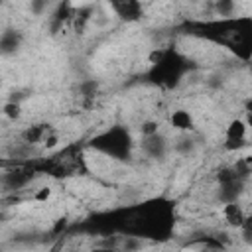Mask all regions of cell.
Instances as JSON below:
<instances>
[{
  "label": "cell",
  "mask_w": 252,
  "mask_h": 252,
  "mask_svg": "<svg viewBox=\"0 0 252 252\" xmlns=\"http://www.w3.org/2000/svg\"><path fill=\"white\" fill-rule=\"evenodd\" d=\"M51 197V189L45 185V187H39V189H35L33 193H32V199L33 201H37V203H43V201H47Z\"/></svg>",
  "instance_id": "cell-15"
},
{
  "label": "cell",
  "mask_w": 252,
  "mask_h": 252,
  "mask_svg": "<svg viewBox=\"0 0 252 252\" xmlns=\"http://www.w3.org/2000/svg\"><path fill=\"white\" fill-rule=\"evenodd\" d=\"M220 215H222V220H224L230 228H240L242 222H244V219H246V211L242 209V205H240L238 201L222 203Z\"/></svg>",
  "instance_id": "cell-5"
},
{
  "label": "cell",
  "mask_w": 252,
  "mask_h": 252,
  "mask_svg": "<svg viewBox=\"0 0 252 252\" xmlns=\"http://www.w3.org/2000/svg\"><path fill=\"white\" fill-rule=\"evenodd\" d=\"M144 244H142V238L140 236H122L120 238V248L124 250H140Z\"/></svg>",
  "instance_id": "cell-12"
},
{
  "label": "cell",
  "mask_w": 252,
  "mask_h": 252,
  "mask_svg": "<svg viewBox=\"0 0 252 252\" xmlns=\"http://www.w3.org/2000/svg\"><path fill=\"white\" fill-rule=\"evenodd\" d=\"M4 116L8 118V120H18L20 116H22V104L20 102H16V100H8V102H4Z\"/></svg>",
  "instance_id": "cell-11"
},
{
  "label": "cell",
  "mask_w": 252,
  "mask_h": 252,
  "mask_svg": "<svg viewBox=\"0 0 252 252\" xmlns=\"http://www.w3.org/2000/svg\"><path fill=\"white\" fill-rule=\"evenodd\" d=\"M171 148L175 150L177 156L189 158V156H193L195 150H197V140H195V136L189 134V132H179L177 138L171 142Z\"/></svg>",
  "instance_id": "cell-8"
},
{
  "label": "cell",
  "mask_w": 252,
  "mask_h": 252,
  "mask_svg": "<svg viewBox=\"0 0 252 252\" xmlns=\"http://www.w3.org/2000/svg\"><path fill=\"white\" fill-rule=\"evenodd\" d=\"M114 16L124 22H138L144 14L142 0H108Z\"/></svg>",
  "instance_id": "cell-1"
},
{
  "label": "cell",
  "mask_w": 252,
  "mask_h": 252,
  "mask_svg": "<svg viewBox=\"0 0 252 252\" xmlns=\"http://www.w3.org/2000/svg\"><path fill=\"white\" fill-rule=\"evenodd\" d=\"M32 177H33L32 171L22 169V167H16V169L6 171V173L2 175V183H4V189L20 191V189H26V187L32 183Z\"/></svg>",
  "instance_id": "cell-4"
},
{
  "label": "cell",
  "mask_w": 252,
  "mask_h": 252,
  "mask_svg": "<svg viewBox=\"0 0 252 252\" xmlns=\"http://www.w3.org/2000/svg\"><path fill=\"white\" fill-rule=\"evenodd\" d=\"M96 89H98V85H96L94 81H85V83H81V94H83L85 98L94 96V94H96Z\"/></svg>",
  "instance_id": "cell-14"
},
{
  "label": "cell",
  "mask_w": 252,
  "mask_h": 252,
  "mask_svg": "<svg viewBox=\"0 0 252 252\" xmlns=\"http://www.w3.org/2000/svg\"><path fill=\"white\" fill-rule=\"evenodd\" d=\"M22 41H24L22 32H18L14 28H6L2 32V37H0V51H2V55L4 57L16 55V51L22 47Z\"/></svg>",
  "instance_id": "cell-6"
},
{
  "label": "cell",
  "mask_w": 252,
  "mask_h": 252,
  "mask_svg": "<svg viewBox=\"0 0 252 252\" xmlns=\"http://www.w3.org/2000/svg\"><path fill=\"white\" fill-rule=\"evenodd\" d=\"M169 126L177 132H191L193 126H195L193 114L187 108H175L169 114Z\"/></svg>",
  "instance_id": "cell-7"
},
{
  "label": "cell",
  "mask_w": 252,
  "mask_h": 252,
  "mask_svg": "<svg viewBox=\"0 0 252 252\" xmlns=\"http://www.w3.org/2000/svg\"><path fill=\"white\" fill-rule=\"evenodd\" d=\"M244 122L248 126V130H252V110H246L244 112Z\"/></svg>",
  "instance_id": "cell-17"
},
{
  "label": "cell",
  "mask_w": 252,
  "mask_h": 252,
  "mask_svg": "<svg viewBox=\"0 0 252 252\" xmlns=\"http://www.w3.org/2000/svg\"><path fill=\"white\" fill-rule=\"evenodd\" d=\"M213 10L220 20H230L236 10V0H215Z\"/></svg>",
  "instance_id": "cell-10"
},
{
  "label": "cell",
  "mask_w": 252,
  "mask_h": 252,
  "mask_svg": "<svg viewBox=\"0 0 252 252\" xmlns=\"http://www.w3.org/2000/svg\"><path fill=\"white\" fill-rule=\"evenodd\" d=\"M47 132H49V128H47V126H43V124L28 126V128L22 132V142L35 146V144L43 142V138H45V134H47Z\"/></svg>",
  "instance_id": "cell-9"
},
{
  "label": "cell",
  "mask_w": 252,
  "mask_h": 252,
  "mask_svg": "<svg viewBox=\"0 0 252 252\" xmlns=\"http://www.w3.org/2000/svg\"><path fill=\"white\" fill-rule=\"evenodd\" d=\"M169 148H171V144L161 132L152 134V136H144L142 150H144L146 158H150V159H163L167 156Z\"/></svg>",
  "instance_id": "cell-2"
},
{
  "label": "cell",
  "mask_w": 252,
  "mask_h": 252,
  "mask_svg": "<svg viewBox=\"0 0 252 252\" xmlns=\"http://www.w3.org/2000/svg\"><path fill=\"white\" fill-rule=\"evenodd\" d=\"M246 136H248V126H246L244 118H232L226 126V132H224V140H226L224 146L228 150H238L244 146Z\"/></svg>",
  "instance_id": "cell-3"
},
{
  "label": "cell",
  "mask_w": 252,
  "mask_h": 252,
  "mask_svg": "<svg viewBox=\"0 0 252 252\" xmlns=\"http://www.w3.org/2000/svg\"><path fill=\"white\" fill-rule=\"evenodd\" d=\"M140 132H142V138H144V136L158 134V132H159V124H158L156 120H146V122L140 126Z\"/></svg>",
  "instance_id": "cell-13"
},
{
  "label": "cell",
  "mask_w": 252,
  "mask_h": 252,
  "mask_svg": "<svg viewBox=\"0 0 252 252\" xmlns=\"http://www.w3.org/2000/svg\"><path fill=\"white\" fill-rule=\"evenodd\" d=\"M47 4H49V0H32V2H30V10H32V14L39 16V14L45 12Z\"/></svg>",
  "instance_id": "cell-16"
}]
</instances>
